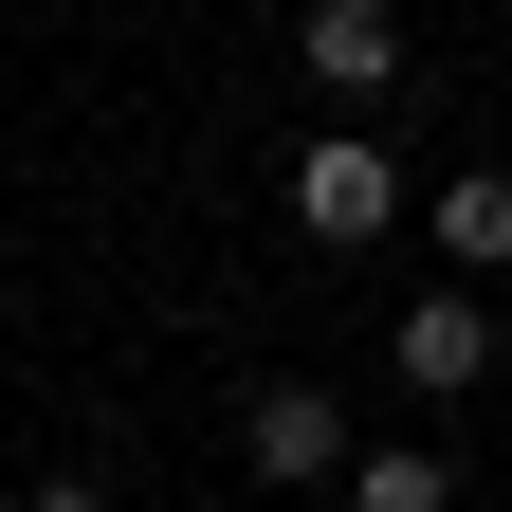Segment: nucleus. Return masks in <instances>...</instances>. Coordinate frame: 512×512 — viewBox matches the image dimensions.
I'll return each instance as SVG.
<instances>
[{
    "label": "nucleus",
    "instance_id": "f257e3e1",
    "mask_svg": "<svg viewBox=\"0 0 512 512\" xmlns=\"http://www.w3.org/2000/svg\"><path fill=\"white\" fill-rule=\"evenodd\" d=\"M293 238H330V256L403 238V165H384L366 128H311V147H293Z\"/></svg>",
    "mask_w": 512,
    "mask_h": 512
},
{
    "label": "nucleus",
    "instance_id": "f03ea898",
    "mask_svg": "<svg viewBox=\"0 0 512 512\" xmlns=\"http://www.w3.org/2000/svg\"><path fill=\"white\" fill-rule=\"evenodd\" d=\"M293 74L330 92V110H384V92H403V0H311V19H293Z\"/></svg>",
    "mask_w": 512,
    "mask_h": 512
},
{
    "label": "nucleus",
    "instance_id": "7ed1b4c3",
    "mask_svg": "<svg viewBox=\"0 0 512 512\" xmlns=\"http://www.w3.org/2000/svg\"><path fill=\"white\" fill-rule=\"evenodd\" d=\"M238 439H256V476H275V494H330V476H348V403H330V384H256Z\"/></svg>",
    "mask_w": 512,
    "mask_h": 512
},
{
    "label": "nucleus",
    "instance_id": "20e7f679",
    "mask_svg": "<svg viewBox=\"0 0 512 512\" xmlns=\"http://www.w3.org/2000/svg\"><path fill=\"white\" fill-rule=\"evenodd\" d=\"M421 238H439V275H512V165H458L421 202Z\"/></svg>",
    "mask_w": 512,
    "mask_h": 512
},
{
    "label": "nucleus",
    "instance_id": "39448f33",
    "mask_svg": "<svg viewBox=\"0 0 512 512\" xmlns=\"http://www.w3.org/2000/svg\"><path fill=\"white\" fill-rule=\"evenodd\" d=\"M403 384H439V403L494 384V311H476V293H403Z\"/></svg>",
    "mask_w": 512,
    "mask_h": 512
},
{
    "label": "nucleus",
    "instance_id": "423d86ee",
    "mask_svg": "<svg viewBox=\"0 0 512 512\" xmlns=\"http://www.w3.org/2000/svg\"><path fill=\"white\" fill-rule=\"evenodd\" d=\"M330 494H348V512H458V476H439L421 439H384V458L348 439V476H330Z\"/></svg>",
    "mask_w": 512,
    "mask_h": 512
},
{
    "label": "nucleus",
    "instance_id": "0eeeda50",
    "mask_svg": "<svg viewBox=\"0 0 512 512\" xmlns=\"http://www.w3.org/2000/svg\"><path fill=\"white\" fill-rule=\"evenodd\" d=\"M19 512H110V494H92V476H37V494H19Z\"/></svg>",
    "mask_w": 512,
    "mask_h": 512
}]
</instances>
